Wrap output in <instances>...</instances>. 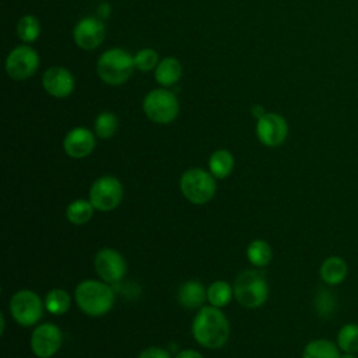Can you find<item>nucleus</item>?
Returning <instances> with one entry per match:
<instances>
[{
    "instance_id": "13",
    "label": "nucleus",
    "mask_w": 358,
    "mask_h": 358,
    "mask_svg": "<svg viewBox=\"0 0 358 358\" xmlns=\"http://www.w3.org/2000/svg\"><path fill=\"white\" fill-rule=\"evenodd\" d=\"M73 38L76 45L81 49H96L105 38V25L99 18L84 17L76 24Z\"/></svg>"
},
{
    "instance_id": "8",
    "label": "nucleus",
    "mask_w": 358,
    "mask_h": 358,
    "mask_svg": "<svg viewBox=\"0 0 358 358\" xmlns=\"http://www.w3.org/2000/svg\"><path fill=\"white\" fill-rule=\"evenodd\" d=\"M123 197V187L115 176L98 178L90 189V201L95 210L110 211L115 210Z\"/></svg>"
},
{
    "instance_id": "4",
    "label": "nucleus",
    "mask_w": 358,
    "mask_h": 358,
    "mask_svg": "<svg viewBox=\"0 0 358 358\" xmlns=\"http://www.w3.org/2000/svg\"><path fill=\"white\" fill-rule=\"evenodd\" d=\"M234 295L236 301L249 309L262 306L268 296V285L263 273L245 270L235 278Z\"/></svg>"
},
{
    "instance_id": "3",
    "label": "nucleus",
    "mask_w": 358,
    "mask_h": 358,
    "mask_svg": "<svg viewBox=\"0 0 358 358\" xmlns=\"http://www.w3.org/2000/svg\"><path fill=\"white\" fill-rule=\"evenodd\" d=\"M134 56L120 48L105 50L96 62L98 77L109 85H120L133 74Z\"/></svg>"
},
{
    "instance_id": "31",
    "label": "nucleus",
    "mask_w": 358,
    "mask_h": 358,
    "mask_svg": "<svg viewBox=\"0 0 358 358\" xmlns=\"http://www.w3.org/2000/svg\"><path fill=\"white\" fill-rule=\"evenodd\" d=\"M175 358H203V355L196 350H182L176 354Z\"/></svg>"
},
{
    "instance_id": "19",
    "label": "nucleus",
    "mask_w": 358,
    "mask_h": 358,
    "mask_svg": "<svg viewBox=\"0 0 358 358\" xmlns=\"http://www.w3.org/2000/svg\"><path fill=\"white\" fill-rule=\"evenodd\" d=\"M340 354L338 345L333 341L327 338H316L305 345L302 358H338Z\"/></svg>"
},
{
    "instance_id": "24",
    "label": "nucleus",
    "mask_w": 358,
    "mask_h": 358,
    "mask_svg": "<svg viewBox=\"0 0 358 358\" xmlns=\"http://www.w3.org/2000/svg\"><path fill=\"white\" fill-rule=\"evenodd\" d=\"M248 260L256 267H264L271 262V246L262 239L252 241L246 249Z\"/></svg>"
},
{
    "instance_id": "20",
    "label": "nucleus",
    "mask_w": 358,
    "mask_h": 358,
    "mask_svg": "<svg viewBox=\"0 0 358 358\" xmlns=\"http://www.w3.org/2000/svg\"><path fill=\"white\" fill-rule=\"evenodd\" d=\"M210 173L217 179H224L229 176L234 169V157L227 150H217L210 155L208 159Z\"/></svg>"
},
{
    "instance_id": "9",
    "label": "nucleus",
    "mask_w": 358,
    "mask_h": 358,
    "mask_svg": "<svg viewBox=\"0 0 358 358\" xmlns=\"http://www.w3.org/2000/svg\"><path fill=\"white\" fill-rule=\"evenodd\" d=\"M39 66L36 50L28 45L14 48L6 59V71L13 80H27L35 74Z\"/></svg>"
},
{
    "instance_id": "11",
    "label": "nucleus",
    "mask_w": 358,
    "mask_h": 358,
    "mask_svg": "<svg viewBox=\"0 0 358 358\" xmlns=\"http://www.w3.org/2000/svg\"><path fill=\"white\" fill-rule=\"evenodd\" d=\"M94 264L96 274L103 282L108 284L120 281L126 274V262L123 256L112 248H103L98 250Z\"/></svg>"
},
{
    "instance_id": "23",
    "label": "nucleus",
    "mask_w": 358,
    "mask_h": 358,
    "mask_svg": "<svg viewBox=\"0 0 358 358\" xmlns=\"http://www.w3.org/2000/svg\"><path fill=\"white\" fill-rule=\"evenodd\" d=\"M94 210L95 208L90 200L80 199V200H76L69 204V207L66 210V217L71 224L83 225L91 220Z\"/></svg>"
},
{
    "instance_id": "21",
    "label": "nucleus",
    "mask_w": 358,
    "mask_h": 358,
    "mask_svg": "<svg viewBox=\"0 0 358 358\" xmlns=\"http://www.w3.org/2000/svg\"><path fill=\"white\" fill-rule=\"evenodd\" d=\"M234 295V287H231L227 281H214L207 288V301L210 305L215 308H222L229 303Z\"/></svg>"
},
{
    "instance_id": "17",
    "label": "nucleus",
    "mask_w": 358,
    "mask_h": 358,
    "mask_svg": "<svg viewBox=\"0 0 358 358\" xmlns=\"http://www.w3.org/2000/svg\"><path fill=\"white\" fill-rule=\"evenodd\" d=\"M207 299V289L203 284L194 280L186 281L182 284L178 292V301L185 309H196L203 305Z\"/></svg>"
},
{
    "instance_id": "26",
    "label": "nucleus",
    "mask_w": 358,
    "mask_h": 358,
    "mask_svg": "<svg viewBox=\"0 0 358 358\" xmlns=\"http://www.w3.org/2000/svg\"><path fill=\"white\" fill-rule=\"evenodd\" d=\"M337 309V298L336 294L330 289H319L315 295V310L317 316L327 319L334 315Z\"/></svg>"
},
{
    "instance_id": "27",
    "label": "nucleus",
    "mask_w": 358,
    "mask_h": 358,
    "mask_svg": "<svg viewBox=\"0 0 358 358\" xmlns=\"http://www.w3.org/2000/svg\"><path fill=\"white\" fill-rule=\"evenodd\" d=\"M17 34L21 41H24L27 43L34 42L41 34V24L38 21V18L31 14L21 17L17 24Z\"/></svg>"
},
{
    "instance_id": "29",
    "label": "nucleus",
    "mask_w": 358,
    "mask_h": 358,
    "mask_svg": "<svg viewBox=\"0 0 358 358\" xmlns=\"http://www.w3.org/2000/svg\"><path fill=\"white\" fill-rule=\"evenodd\" d=\"M158 63V53L154 49L145 48L134 55V64L136 69H138L140 71H150L155 69Z\"/></svg>"
},
{
    "instance_id": "7",
    "label": "nucleus",
    "mask_w": 358,
    "mask_h": 358,
    "mask_svg": "<svg viewBox=\"0 0 358 358\" xmlns=\"http://www.w3.org/2000/svg\"><path fill=\"white\" fill-rule=\"evenodd\" d=\"M10 312L13 319L21 326H32L39 322L43 315V302L41 296L29 289L17 291L10 301Z\"/></svg>"
},
{
    "instance_id": "28",
    "label": "nucleus",
    "mask_w": 358,
    "mask_h": 358,
    "mask_svg": "<svg viewBox=\"0 0 358 358\" xmlns=\"http://www.w3.org/2000/svg\"><path fill=\"white\" fill-rule=\"evenodd\" d=\"M117 117L112 112H102L96 116L94 127L99 138H110L117 130Z\"/></svg>"
},
{
    "instance_id": "1",
    "label": "nucleus",
    "mask_w": 358,
    "mask_h": 358,
    "mask_svg": "<svg viewBox=\"0 0 358 358\" xmlns=\"http://www.w3.org/2000/svg\"><path fill=\"white\" fill-rule=\"evenodd\" d=\"M192 333L200 345L220 348L228 340L229 323L220 308L203 306L193 319Z\"/></svg>"
},
{
    "instance_id": "2",
    "label": "nucleus",
    "mask_w": 358,
    "mask_h": 358,
    "mask_svg": "<svg viewBox=\"0 0 358 358\" xmlns=\"http://www.w3.org/2000/svg\"><path fill=\"white\" fill-rule=\"evenodd\" d=\"M74 298L78 308L91 317H98L108 313L115 302L112 288L106 282L96 280L81 281L76 287Z\"/></svg>"
},
{
    "instance_id": "6",
    "label": "nucleus",
    "mask_w": 358,
    "mask_h": 358,
    "mask_svg": "<svg viewBox=\"0 0 358 358\" xmlns=\"http://www.w3.org/2000/svg\"><path fill=\"white\" fill-rule=\"evenodd\" d=\"M143 110L151 122L168 124L176 119L179 113V102L173 92L158 88L145 95L143 101Z\"/></svg>"
},
{
    "instance_id": "15",
    "label": "nucleus",
    "mask_w": 358,
    "mask_h": 358,
    "mask_svg": "<svg viewBox=\"0 0 358 358\" xmlns=\"http://www.w3.org/2000/svg\"><path fill=\"white\" fill-rule=\"evenodd\" d=\"M95 137L87 127L71 129L63 140L64 152L71 158H84L92 152Z\"/></svg>"
},
{
    "instance_id": "10",
    "label": "nucleus",
    "mask_w": 358,
    "mask_h": 358,
    "mask_svg": "<svg viewBox=\"0 0 358 358\" xmlns=\"http://www.w3.org/2000/svg\"><path fill=\"white\" fill-rule=\"evenodd\" d=\"M62 331L53 323H43L38 326L31 334V351L38 358L53 357L62 345Z\"/></svg>"
},
{
    "instance_id": "12",
    "label": "nucleus",
    "mask_w": 358,
    "mask_h": 358,
    "mask_svg": "<svg viewBox=\"0 0 358 358\" xmlns=\"http://www.w3.org/2000/svg\"><path fill=\"white\" fill-rule=\"evenodd\" d=\"M256 134L262 144L267 147H278L285 141L288 134L287 120L278 113L268 112L257 120Z\"/></svg>"
},
{
    "instance_id": "33",
    "label": "nucleus",
    "mask_w": 358,
    "mask_h": 358,
    "mask_svg": "<svg viewBox=\"0 0 358 358\" xmlns=\"http://www.w3.org/2000/svg\"><path fill=\"white\" fill-rule=\"evenodd\" d=\"M338 358H358L355 354H351V352H341Z\"/></svg>"
},
{
    "instance_id": "5",
    "label": "nucleus",
    "mask_w": 358,
    "mask_h": 358,
    "mask_svg": "<svg viewBox=\"0 0 358 358\" xmlns=\"http://www.w3.org/2000/svg\"><path fill=\"white\" fill-rule=\"evenodd\" d=\"M179 186L185 199L193 204H204L210 201L217 189L214 176L200 168L187 169L182 175Z\"/></svg>"
},
{
    "instance_id": "25",
    "label": "nucleus",
    "mask_w": 358,
    "mask_h": 358,
    "mask_svg": "<svg viewBox=\"0 0 358 358\" xmlns=\"http://www.w3.org/2000/svg\"><path fill=\"white\" fill-rule=\"evenodd\" d=\"M45 308L52 315H63L70 308V295L62 289H50L45 296Z\"/></svg>"
},
{
    "instance_id": "16",
    "label": "nucleus",
    "mask_w": 358,
    "mask_h": 358,
    "mask_svg": "<svg viewBox=\"0 0 358 358\" xmlns=\"http://www.w3.org/2000/svg\"><path fill=\"white\" fill-rule=\"evenodd\" d=\"M348 274L347 262L340 256H329L326 257L319 268L320 280L330 287L341 284Z\"/></svg>"
},
{
    "instance_id": "18",
    "label": "nucleus",
    "mask_w": 358,
    "mask_h": 358,
    "mask_svg": "<svg viewBox=\"0 0 358 358\" xmlns=\"http://www.w3.org/2000/svg\"><path fill=\"white\" fill-rule=\"evenodd\" d=\"M182 76V66L175 57L162 59L155 67V80L162 87H171L179 81Z\"/></svg>"
},
{
    "instance_id": "22",
    "label": "nucleus",
    "mask_w": 358,
    "mask_h": 358,
    "mask_svg": "<svg viewBox=\"0 0 358 358\" xmlns=\"http://www.w3.org/2000/svg\"><path fill=\"white\" fill-rule=\"evenodd\" d=\"M336 344L338 345L341 352H358V324L347 323L340 327L336 338Z\"/></svg>"
},
{
    "instance_id": "14",
    "label": "nucleus",
    "mask_w": 358,
    "mask_h": 358,
    "mask_svg": "<svg viewBox=\"0 0 358 358\" xmlns=\"http://www.w3.org/2000/svg\"><path fill=\"white\" fill-rule=\"evenodd\" d=\"M42 85L49 95L55 98H66L73 92L76 81L67 69L62 66H52L43 73Z\"/></svg>"
},
{
    "instance_id": "32",
    "label": "nucleus",
    "mask_w": 358,
    "mask_h": 358,
    "mask_svg": "<svg viewBox=\"0 0 358 358\" xmlns=\"http://www.w3.org/2000/svg\"><path fill=\"white\" fill-rule=\"evenodd\" d=\"M267 112L263 109V106H260V105H255L253 108H252V115L255 116V117H257V120L260 119V117H263L264 115H266Z\"/></svg>"
},
{
    "instance_id": "30",
    "label": "nucleus",
    "mask_w": 358,
    "mask_h": 358,
    "mask_svg": "<svg viewBox=\"0 0 358 358\" xmlns=\"http://www.w3.org/2000/svg\"><path fill=\"white\" fill-rule=\"evenodd\" d=\"M138 358H171L169 352L159 347H148L143 350L138 355Z\"/></svg>"
}]
</instances>
